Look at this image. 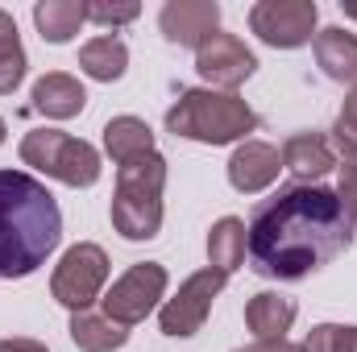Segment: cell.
Returning a JSON list of instances; mask_svg holds the SVG:
<instances>
[{
    "label": "cell",
    "instance_id": "obj_1",
    "mask_svg": "<svg viewBox=\"0 0 357 352\" xmlns=\"http://www.w3.org/2000/svg\"><path fill=\"white\" fill-rule=\"evenodd\" d=\"M354 241V220L333 186L291 182L274 199L254 207L245 224V257L254 273L299 282L333 265Z\"/></svg>",
    "mask_w": 357,
    "mask_h": 352
},
{
    "label": "cell",
    "instance_id": "obj_2",
    "mask_svg": "<svg viewBox=\"0 0 357 352\" xmlns=\"http://www.w3.org/2000/svg\"><path fill=\"white\" fill-rule=\"evenodd\" d=\"M63 241V211L46 182L0 170V278H29Z\"/></svg>",
    "mask_w": 357,
    "mask_h": 352
},
{
    "label": "cell",
    "instance_id": "obj_3",
    "mask_svg": "<svg viewBox=\"0 0 357 352\" xmlns=\"http://www.w3.org/2000/svg\"><path fill=\"white\" fill-rule=\"evenodd\" d=\"M254 129H258V112L237 91L191 88L167 108V133L187 137V141H199V145L250 141Z\"/></svg>",
    "mask_w": 357,
    "mask_h": 352
},
{
    "label": "cell",
    "instance_id": "obj_4",
    "mask_svg": "<svg viewBox=\"0 0 357 352\" xmlns=\"http://www.w3.org/2000/svg\"><path fill=\"white\" fill-rule=\"evenodd\" d=\"M162 186H167V158L146 154L137 162L116 166L112 191V228L125 241H150L162 228Z\"/></svg>",
    "mask_w": 357,
    "mask_h": 352
},
{
    "label": "cell",
    "instance_id": "obj_5",
    "mask_svg": "<svg viewBox=\"0 0 357 352\" xmlns=\"http://www.w3.org/2000/svg\"><path fill=\"white\" fill-rule=\"evenodd\" d=\"M21 162L42 170L46 178H59L67 186H91L100 182V154L96 145L67 137L59 129H33L21 137Z\"/></svg>",
    "mask_w": 357,
    "mask_h": 352
},
{
    "label": "cell",
    "instance_id": "obj_6",
    "mask_svg": "<svg viewBox=\"0 0 357 352\" xmlns=\"http://www.w3.org/2000/svg\"><path fill=\"white\" fill-rule=\"evenodd\" d=\"M167 265L158 262H137L129 265L112 286H108V294L100 298L104 303V315L108 319H116L121 328H133V323H142L162 298H167Z\"/></svg>",
    "mask_w": 357,
    "mask_h": 352
},
{
    "label": "cell",
    "instance_id": "obj_7",
    "mask_svg": "<svg viewBox=\"0 0 357 352\" xmlns=\"http://www.w3.org/2000/svg\"><path fill=\"white\" fill-rule=\"evenodd\" d=\"M108 282V253L91 241H79L63 253V262L54 265L50 278V294L67 307V311H88L91 303L100 298Z\"/></svg>",
    "mask_w": 357,
    "mask_h": 352
},
{
    "label": "cell",
    "instance_id": "obj_8",
    "mask_svg": "<svg viewBox=\"0 0 357 352\" xmlns=\"http://www.w3.org/2000/svg\"><path fill=\"white\" fill-rule=\"evenodd\" d=\"M320 8L316 0H258L250 8V29L274 46V50H295L316 38Z\"/></svg>",
    "mask_w": 357,
    "mask_h": 352
},
{
    "label": "cell",
    "instance_id": "obj_9",
    "mask_svg": "<svg viewBox=\"0 0 357 352\" xmlns=\"http://www.w3.org/2000/svg\"><path fill=\"white\" fill-rule=\"evenodd\" d=\"M225 282H229V273H220V269H199V273H191L183 286H178L175 298H167L162 303V311H158V328L167 332V336H195L204 323H208V315H212V303H216V294L225 290Z\"/></svg>",
    "mask_w": 357,
    "mask_h": 352
},
{
    "label": "cell",
    "instance_id": "obj_10",
    "mask_svg": "<svg viewBox=\"0 0 357 352\" xmlns=\"http://www.w3.org/2000/svg\"><path fill=\"white\" fill-rule=\"evenodd\" d=\"M195 71L204 83H212V91H237L258 71V58L237 33H212L195 50Z\"/></svg>",
    "mask_w": 357,
    "mask_h": 352
},
{
    "label": "cell",
    "instance_id": "obj_11",
    "mask_svg": "<svg viewBox=\"0 0 357 352\" xmlns=\"http://www.w3.org/2000/svg\"><path fill=\"white\" fill-rule=\"evenodd\" d=\"M158 29L167 42L199 50L212 33H220V4H212V0H167L158 13Z\"/></svg>",
    "mask_w": 357,
    "mask_h": 352
},
{
    "label": "cell",
    "instance_id": "obj_12",
    "mask_svg": "<svg viewBox=\"0 0 357 352\" xmlns=\"http://www.w3.org/2000/svg\"><path fill=\"white\" fill-rule=\"evenodd\" d=\"M278 170H282V154L266 141H241L229 158V182L241 195H258V191L274 186Z\"/></svg>",
    "mask_w": 357,
    "mask_h": 352
},
{
    "label": "cell",
    "instance_id": "obj_13",
    "mask_svg": "<svg viewBox=\"0 0 357 352\" xmlns=\"http://www.w3.org/2000/svg\"><path fill=\"white\" fill-rule=\"evenodd\" d=\"M337 166V154L328 145V137L320 133H295L282 141V170L299 178V182H320Z\"/></svg>",
    "mask_w": 357,
    "mask_h": 352
},
{
    "label": "cell",
    "instance_id": "obj_14",
    "mask_svg": "<svg viewBox=\"0 0 357 352\" xmlns=\"http://www.w3.org/2000/svg\"><path fill=\"white\" fill-rule=\"evenodd\" d=\"M33 108L42 116H50V120H71V116H79L88 108V91L75 75L50 71V75H42L33 83Z\"/></svg>",
    "mask_w": 357,
    "mask_h": 352
},
{
    "label": "cell",
    "instance_id": "obj_15",
    "mask_svg": "<svg viewBox=\"0 0 357 352\" xmlns=\"http://www.w3.org/2000/svg\"><path fill=\"white\" fill-rule=\"evenodd\" d=\"M295 315H299L295 298L274 294V290H262V294H254V298L245 303V328H250L254 340H262V344H266V340H287Z\"/></svg>",
    "mask_w": 357,
    "mask_h": 352
},
{
    "label": "cell",
    "instance_id": "obj_16",
    "mask_svg": "<svg viewBox=\"0 0 357 352\" xmlns=\"http://www.w3.org/2000/svg\"><path fill=\"white\" fill-rule=\"evenodd\" d=\"M104 154L125 166V162H137L146 154H154V133L142 116H112L104 125Z\"/></svg>",
    "mask_w": 357,
    "mask_h": 352
},
{
    "label": "cell",
    "instance_id": "obj_17",
    "mask_svg": "<svg viewBox=\"0 0 357 352\" xmlns=\"http://www.w3.org/2000/svg\"><path fill=\"white\" fill-rule=\"evenodd\" d=\"M316 63L324 67L328 79L337 83H357V33L328 25L316 33Z\"/></svg>",
    "mask_w": 357,
    "mask_h": 352
},
{
    "label": "cell",
    "instance_id": "obj_18",
    "mask_svg": "<svg viewBox=\"0 0 357 352\" xmlns=\"http://www.w3.org/2000/svg\"><path fill=\"white\" fill-rule=\"evenodd\" d=\"M84 21H88V4L84 0H42V4H33V25L54 46L71 42Z\"/></svg>",
    "mask_w": 357,
    "mask_h": 352
},
{
    "label": "cell",
    "instance_id": "obj_19",
    "mask_svg": "<svg viewBox=\"0 0 357 352\" xmlns=\"http://www.w3.org/2000/svg\"><path fill=\"white\" fill-rule=\"evenodd\" d=\"M79 67H84V75H91V79L112 83V79L125 75V67H129V50H125L121 38L100 33V38H91L88 46L79 50Z\"/></svg>",
    "mask_w": 357,
    "mask_h": 352
},
{
    "label": "cell",
    "instance_id": "obj_20",
    "mask_svg": "<svg viewBox=\"0 0 357 352\" xmlns=\"http://www.w3.org/2000/svg\"><path fill=\"white\" fill-rule=\"evenodd\" d=\"M241 262H245V220L225 216L208 232V265L220 273H233Z\"/></svg>",
    "mask_w": 357,
    "mask_h": 352
},
{
    "label": "cell",
    "instance_id": "obj_21",
    "mask_svg": "<svg viewBox=\"0 0 357 352\" xmlns=\"http://www.w3.org/2000/svg\"><path fill=\"white\" fill-rule=\"evenodd\" d=\"M71 340L84 352H112L129 340V328H121L108 315H91V311H75L71 315Z\"/></svg>",
    "mask_w": 357,
    "mask_h": 352
},
{
    "label": "cell",
    "instance_id": "obj_22",
    "mask_svg": "<svg viewBox=\"0 0 357 352\" xmlns=\"http://www.w3.org/2000/svg\"><path fill=\"white\" fill-rule=\"evenodd\" d=\"M25 79V50L17 38V21L0 8V95H13Z\"/></svg>",
    "mask_w": 357,
    "mask_h": 352
},
{
    "label": "cell",
    "instance_id": "obj_23",
    "mask_svg": "<svg viewBox=\"0 0 357 352\" xmlns=\"http://www.w3.org/2000/svg\"><path fill=\"white\" fill-rule=\"evenodd\" d=\"M303 352H357V328L345 323H316L303 340Z\"/></svg>",
    "mask_w": 357,
    "mask_h": 352
},
{
    "label": "cell",
    "instance_id": "obj_24",
    "mask_svg": "<svg viewBox=\"0 0 357 352\" xmlns=\"http://www.w3.org/2000/svg\"><path fill=\"white\" fill-rule=\"evenodd\" d=\"M142 17V4H133V0H125V4H108V0H91L88 4V21H96V25H129V21H137Z\"/></svg>",
    "mask_w": 357,
    "mask_h": 352
},
{
    "label": "cell",
    "instance_id": "obj_25",
    "mask_svg": "<svg viewBox=\"0 0 357 352\" xmlns=\"http://www.w3.org/2000/svg\"><path fill=\"white\" fill-rule=\"evenodd\" d=\"M337 170H341L337 195H341V203H345V211H349V220H354V232H357V154H341Z\"/></svg>",
    "mask_w": 357,
    "mask_h": 352
},
{
    "label": "cell",
    "instance_id": "obj_26",
    "mask_svg": "<svg viewBox=\"0 0 357 352\" xmlns=\"http://www.w3.org/2000/svg\"><path fill=\"white\" fill-rule=\"evenodd\" d=\"M337 145H341V154H357V83L349 91V99H345V108H341V116H337Z\"/></svg>",
    "mask_w": 357,
    "mask_h": 352
},
{
    "label": "cell",
    "instance_id": "obj_27",
    "mask_svg": "<svg viewBox=\"0 0 357 352\" xmlns=\"http://www.w3.org/2000/svg\"><path fill=\"white\" fill-rule=\"evenodd\" d=\"M0 352H50L42 340H29V336H13V340H0Z\"/></svg>",
    "mask_w": 357,
    "mask_h": 352
},
{
    "label": "cell",
    "instance_id": "obj_28",
    "mask_svg": "<svg viewBox=\"0 0 357 352\" xmlns=\"http://www.w3.org/2000/svg\"><path fill=\"white\" fill-rule=\"evenodd\" d=\"M237 352H303V344H291V340H258V344H250V349H237Z\"/></svg>",
    "mask_w": 357,
    "mask_h": 352
},
{
    "label": "cell",
    "instance_id": "obj_29",
    "mask_svg": "<svg viewBox=\"0 0 357 352\" xmlns=\"http://www.w3.org/2000/svg\"><path fill=\"white\" fill-rule=\"evenodd\" d=\"M345 17H354L357 21V4H345Z\"/></svg>",
    "mask_w": 357,
    "mask_h": 352
},
{
    "label": "cell",
    "instance_id": "obj_30",
    "mask_svg": "<svg viewBox=\"0 0 357 352\" xmlns=\"http://www.w3.org/2000/svg\"><path fill=\"white\" fill-rule=\"evenodd\" d=\"M4 133H8V129H4V116H0V145H4Z\"/></svg>",
    "mask_w": 357,
    "mask_h": 352
}]
</instances>
